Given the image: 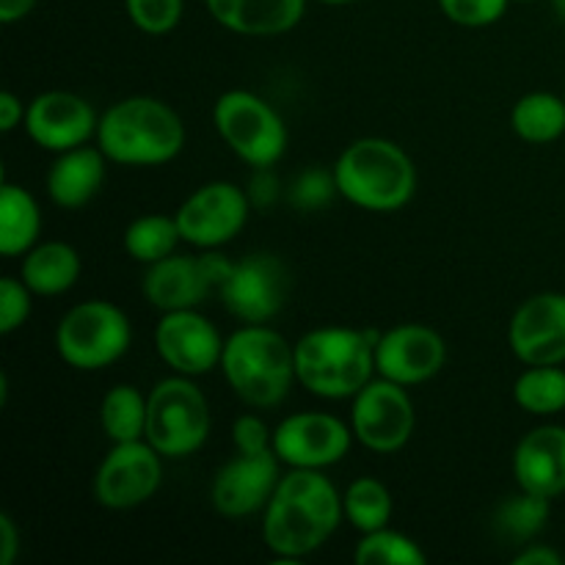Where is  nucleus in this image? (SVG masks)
Wrapping results in <instances>:
<instances>
[{
    "label": "nucleus",
    "mask_w": 565,
    "mask_h": 565,
    "mask_svg": "<svg viewBox=\"0 0 565 565\" xmlns=\"http://www.w3.org/2000/svg\"><path fill=\"white\" fill-rule=\"evenodd\" d=\"M353 561L359 565H425L428 555L406 533L381 527L359 539L356 550H353Z\"/></svg>",
    "instance_id": "31"
},
{
    "label": "nucleus",
    "mask_w": 565,
    "mask_h": 565,
    "mask_svg": "<svg viewBox=\"0 0 565 565\" xmlns=\"http://www.w3.org/2000/svg\"><path fill=\"white\" fill-rule=\"evenodd\" d=\"M441 14L461 28H489L505 17L511 0H436Z\"/></svg>",
    "instance_id": "34"
},
{
    "label": "nucleus",
    "mask_w": 565,
    "mask_h": 565,
    "mask_svg": "<svg viewBox=\"0 0 565 565\" xmlns=\"http://www.w3.org/2000/svg\"><path fill=\"white\" fill-rule=\"evenodd\" d=\"M204 6L224 31L252 39L290 33L307 14V0H204Z\"/></svg>",
    "instance_id": "21"
},
{
    "label": "nucleus",
    "mask_w": 565,
    "mask_h": 565,
    "mask_svg": "<svg viewBox=\"0 0 565 565\" xmlns=\"http://www.w3.org/2000/svg\"><path fill=\"white\" fill-rule=\"evenodd\" d=\"M511 3H533V0H511Z\"/></svg>",
    "instance_id": "43"
},
{
    "label": "nucleus",
    "mask_w": 565,
    "mask_h": 565,
    "mask_svg": "<svg viewBox=\"0 0 565 565\" xmlns=\"http://www.w3.org/2000/svg\"><path fill=\"white\" fill-rule=\"evenodd\" d=\"M182 243L180 224H177L174 215L166 213H149L138 215L136 221H130L121 235V246L130 259L141 265H154L160 259L177 254V246Z\"/></svg>",
    "instance_id": "27"
},
{
    "label": "nucleus",
    "mask_w": 565,
    "mask_h": 565,
    "mask_svg": "<svg viewBox=\"0 0 565 565\" xmlns=\"http://www.w3.org/2000/svg\"><path fill=\"white\" fill-rule=\"evenodd\" d=\"M20 555V530L9 513H0V565H14Z\"/></svg>",
    "instance_id": "37"
},
{
    "label": "nucleus",
    "mask_w": 565,
    "mask_h": 565,
    "mask_svg": "<svg viewBox=\"0 0 565 565\" xmlns=\"http://www.w3.org/2000/svg\"><path fill=\"white\" fill-rule=\"evenodd\" d=\"M166 458L147 439L116 441L94 475V500L105 511H132L158 494Z\"/></svg>",
    "instance_id": "12"
},
{
    "label": "nucleus",
    "mask_w": 565,
    "mask_h": 565,
    "mask_svg": "<svg viewBox=\"0 0 565 565\" xmlns=\"http://www.w3.org/2000/svg\"><path fill=\"white\" fill-rule=\"evenodd\" d=\"M381 331L320 326L296 340V379L320 401H353L375 379Z\"/></svg>",
    "instance_id": "3"
},
{
    "label": "nucleus",
    "mask_w": 565,
    "mask_h": 565,
    "mask_svg": "<svg viewBox=\"0 0 565 565\" xmlns=\"http://www.w3.org/2000/svg\"><path fill=\"white\" fill-rule=\"evenodd\" d=\"M447 342L425 323H397L375 342V373L403 386L428 384L445 370Z\"/></svg>",
    "instance_id": "17"
},
{
    "label": "nucleus",
    "mask_w": 565,
    "mask_h": 565,
    "mask_svg": "<svg viewBox=\"0 0 565 565\" xmlns=\"http://www.w3.org/2000/svg\"><path fill=\"white\" fill-rule=\"evenodd\" d=\"M513 403L533 417L565 412V370L561 364H530L513 384Z\"/></svg>",
    "instance_id": "28"
},
{
    "label": "nucleus",
    "mask_w": 565,
    "mask_h": 565,
    "mask_svg": "<svg viewBox=\"0 0 565 565\" xmlns=\"http://www.w3.org/2000/svg\"><path fill=\"white\" fill-rule=\"evenodd\" d=\"M39 0H0V22L3 25H14L22 22L33 9H36Z\"/></svg>",
    "instance_id": "40"
},
{
    "label": "nucleus",
    "mask_w": 565,
    "mask_h": 565,
    "mask_svg": "<svg viewBox=\"0 0 565 565\" xmlns=\"http://www.w3.org/2000/svg\"><path fill=\"white\" fill-rule=\"evenodd\" d=\"M230 268L232 259L218 254V248L202 254H171L160 263L147 265L141 292L149 307L160 315L199 309V303L210 296H218Z\"/></svg>",
    "instance_id": "9"
},
{
    "label": "nucleus",
    "mask_w": 565,
    "mask_h": 565,
    "mask_svg": "<svg viewBox=\"0 0 565 565\" xmlns=\"http://www.w3.org/2000/svg\"><path fill=\"white\" fill-rule=\"evenodd\" d=\"M552 516V500L539 494H530V491L519 489L516 497L502 502L497 508L494 524L500 530V535L516 541L519 546L535 541V535L546 527Z\"/></svg>",
    "instance_id": "30"
},
{
    "label": "nucleus",
    "mask_w": 565,
    "mask_h": 565,
    "mask_svg": "<svg viewBox=\"0 0 565 565\" xmlns=\"http://www.w3.org/2000/svg\"><path fill=\"white\" fill-rule=\"evenodd\" d=\"M218 298L241 323H270L290 298V270L274 254H248L232 263Z\"/></svg>",
    "instance_id": "14"
},
{
    "label": "nucleus",
    "mask_w": 565,
    "mask_h": 565,
    "mask_svg": "<svg viewBox=\"0 0 565 565\" xmlns=\"http://www.w3.org/2000/svg\"><path fill=\"white\" fill-rule=\"evenodd\" d=\"M342 511H345V522L359 535H364L373 533V530L390 527L395 500H392L390 489L381 480L364 475V478H356L342 491Z\"/></svg>",
    "instance_id": "29"
},
{
    "label": "nucleus",
    "mask_w": 565,
    "mask_h": 565,
    "mask_svg": "<svg viewBox=\"0 0 565 565\" xmlns=\"http://www.w3.org/2000/svg\"><path fill=\"white\" fill-rule=\"evenodd\" d=\"M149 395L132 384H116L99 401V428L110 445L147 439Z\"/></svg>",
    "instance_id": "25"
},
{
    "label": "nucleus",
    "mask_w": 565,
    "mask_h": 565,
    "mask_svg": "<svg viewBox=\"0 0 565 565\" xmlns=\"http://www.w3.org/2000/svg\"><path fill=\"white\" fill-rule=\"evenodd\" d=\"M345 522L342 494L318 469H287L263 511V544L274 563L315 555Z\"/></svg>",
    "instance_id": "1"
},
{
    "label": "nucleus",
    "mask_w": 565,
    "mask_h": 565,
    "mask_svg": "<svg viewBox=\"0 0 565 565\" xmlns=\"http://www.w3.org/2000/svg\"><path fill=\"white\" fill-rule=\"evenodd\" d=\"M213 417L196 381L171 373L149 392L147 441L163 458H188L210 439Z\"/></svg>",
    "instance_id": "8"
},
{
    "label": "nucleus",
    "mask_w": 565,
    "mask_h": 565,
    "mask_svg": "<svg viewBox=\"0 0 565 565\" xmlns=\"http://www.w3.org/2000/svg\"><path fill=\"white\" fill-rule=\"evenodd\" d=\"M281 480V461L274 450L235 452L210 483V505L224 519L263 513Z\"/></svg>",
    "instance_id": "16"
},
{
    "label": "nucleus",
    "mask_w": 565,
    "mask_h": 565,
    "mask_svg": "<svg viewBox=\"0 0 565 565\" xmlns=\"http://www.w3.org/2000/svg\"><path fill=\"white\" fill-rule=\"evenodd\" d=\"M337 193L367 213H397L417 193V166L401 143L364 136L348 143L334 160Z\"/></svg>",
    "instance_id": "5"
},
{
    "label": "nucleus",
    "mask_w": 565,
    "mask_h": 565,
    "mask_svg": "<svg viewBox=\"0 0 565 565\" xmlns=\"http://www.w3.org/2000/svg\"><path fill=\"white\" fill-rule=\"evenodd\" d=\"M334 193L337 185L331 171H307V174L296 182V188H292V202L303 210H315L320 207V204L329 202Z\"/></svg>",
    "instance_id": "36"
},
{
    "label": "nucleus",
    "mask_w": 565,
    "mask_h": 565,
    "mask_svg": "<svg viewBox=\"0 0 565 565\" xmlns=\"http://www.w3.org/2000/svg\"><path fill=\"white\" fill-rule=\"evenodd\" d=\"M221 375L241 403L254 412L281 406L296 379V342L268 323H241L224 342Z\"/></svg>",
    "instance_id": "4"
},
{
    "label": "nucleus",
    "mask_w": 565,
    "mask_h": 565,
    "mask_svg": "<svg viewBox=\"0 0 565 565\" xmlns=\"http://www.w3.org/2000/svg\"><path fill=\"white\" fill-rule=\"evenodd\" d=\"M42 235V207L25 185L3 180L0 185V254L22 257Z\"/></svg>",
    "instance_id": "24"
},
{
    "label": "nucleus",
    "mask_w": 565,
    "mask_h": 565,
    "mask_svg": "<svg viewBox=\"0 0 565 565\" xmlns=\"http://www.w3.org/2000/svg\"><path fill=\"white\" fill-rule=\"evenodd\" d=\"M22 127H25L28 138L39 149L58 154L94 141L97 138L99 114L81 94L53 88V92L36 94L28 103Z\"/></svg>",
    "instance_id": "18"
},
{
    "label": "nucleus",
    "mask_w": 565,
    "mask_h": 565,
    "mask_svg": "<svg viewBox=\"0 0 565 565\" xmlns=\"http://www.w3.org/2000/svg\"><path fill=\"white\" fill-rule=\"evenodd\" d=\"M224 337L199 309H177L160 315L154 326V351L177 375L202 379L221 367Z\"/></svg>",
    "instance_id": "15"
},
{
    "label": "nucleus",
    "mask_w": 565,
    "mask_h": 565,
    "mask_svg": "<svg viewBox=\"0 0 565 565\" xmlns=\"http://www.w3.org/2000/svg\"><path fill=\"white\" fill-rule=\"evenodd\" d=\"M83 274L81 254L64 241H39L22 254L20 279L33 296L55 298L70 292Z\"/></svg>",
    "instance_id": "23"
},
{
    "label": "nucleus",
    "mask_w": 565,
    "mask_h": 565,
    "mask_svg": "<svg viewBox=\"0 0 565 565\" xmlns=\"http://www.w3.org/2000/svg\"><path fill=\"white\" fill-rule=\"evenodd\" d=\"M320 3H326V6H351V3H359V0H320Z\"/></svg>",
    "instance_id": "42"
},
{
    "label": "nucleus",
    "mask_w": 565,
    "mask_h": 565,
    "mask_svg": "<svg viewBox=\"0 0 565 565\" xmlns=\"http://www.w3.org/2000/svg\"><path fill=\"white\" fill-rule=\"evenodd\" d=\"M513 478L522 491L557 500L565 494V428L539 425L513 450Z\"/></svg>",
    "instance_id": "20"
},
{
    "label": "nucleus",
    "mask_w": 565,
    "mask_h": 565,
    "mask_svg": "<svg viewBox=\"0 0 565 565\" xmlns=\"http://www.w3.org/2000/svg\"><path fill=\"white\" fill-rule=\"evenodd\" d=\"M232 445L235 452H268L274 450V428L259 414H241L232 423Z\"/></svg>",
    "instance_id": "35"
},
{
    "label": "nucleus",
    "mask_w": 565,
    "mask_h": 565,
    "mask_svg": "<svg viewBox=\"0 0 565 565\" xmlns=\"http://www.w3.org/2000/svg\"><path fill=\"white\" fill-rule=\"evenodd\" d=\"M55 353L81 373H97L119 362L132 345V323L125 309L105 298L81 301L61 315L55 326Z\"/></svg>",
    "instance_id": "6"
},
{
    "label": "nucleus",
    "mask_w": 565,
    "mask_h": 565,
    "mask_svg": "<svg viewBox=\"0 0 565 565\" xmlns=\"http://www.w3.org/2000/svg\"><path fill=\"white\" fill-rule=\"evenodd\" d=\"M125 11L141 33L166 36L182 22L185 0H125Z\"/></svg>",
    "instance_id": "32"
},
{
    "label": "nucleus",
    "mask_w": 565,
    "mask_h": 565,
    "mask_svg": "<svg viewBox=\"0 0 565 565\" xmlns=\"http://www.w3.org/2000/svg\"><path fill=\"white\" fill-rule=\"evenodd\" d=\"M213 127L232 154L252 169H274L290 141L279 110L248 88H230L215 99Z\"/></svg>",
    "instance_id": "7"
},
{
    "label": "nucleus",
    "mask_w": 565,
    "mask_h": 565,
    "mask_svg": "<svg viewBox=\"0 0 565 565\" xmlns=\"http://www.w3.org/2000/svg\"><path fill=\"white\" fill-rule=\"evenodd\" d=\"M511 127L527 143H555L565 136V97L552 92H530L511 108Z\"/></svg>",
    "instance_id": "26"
},
{
    "label": "nucleus",
    "mask_w": 565,
    "mask_h": 565,
    "mask_svg": "<svg viewBox=\"0 0 565 565\" xmlns=\"http://www.w3.org/2000/svg\"><path fill=\"white\" fill-rule=\"evenodd\" d=\"M28 105L14 92L0 94V132H14L25 121Z\"/></svg>",
    "instance_id": "38"
},
{
    "label": "nucleus",
    "mask_w": 565,
    "mask_h": 565,
    "mask_svg": "<svg viewBox=\"0 0 565 565\" xmlns=\"http://www.w3.org/2000/svg\"><path fill=\"white\" fill-rule=\"evenodd\" d=\"M252 199L248 191L226 180H213L188 193L177 207L182 243L199 252H215L235 241L248 224Z\"/></svg>",
    "instance_id": "10"
},
{
    "label": "nucleus",
    "mask_w": 565,
    "mask_h": 565,
    "mask_svg": "<svg viewBox=\"0 0 565 565\" xmlns=\"http://www.w3.org/2000/svg\"><path fill=\"white\" fill-rule=\"evenodd\" d=\"M108 163L103 149L97 143H83V147L66 149L55 154L53 166L47 171V196L61 210H81L103 188Z\"/></svg>",
    "instance_id": "22"
},
{
    "label": "nucleus",
    "mask_w": 565,
    "mask_h": 565,
    "mask_svg": "<svg viewBox=\"0 0 565 565\" xmlns=\"http://www.w3.org/2000/svg\"><path fill=\"white\" fill-rule=\"evenodd\" d=\"M563 555L546 544H524L522 552L513 555V565H563Z\"/></svg>",
    "instance_id": "39"
},
{
    "label": "nucleus",
    "mask_w": 565,
    "mask_h": 565,
    "mask_svg": "<svg viewBox=\"0 0 565 565\" xmlns=\"http://www.w3.org/2000/svg\"><path fill=\"white\" fill-rule=\"evenodd\" d=\"M563 97H565V92H563Z\"/></svg>",
    "instance_id": "44"
},
{
    "label": "nucleus",
    "mask_w": 565,
    "mask_h": 565,
    "mask_svg": "<svg viewBox=\"0 0 565 565\" xmlns=\"http://www.w3.org/2000/svg\"><path fill=\"white\" fill-rule=\"evenodd\" d=\"M33 309V292L20 276L0 279V334L9 337L28 323Z\"/></svg>",
    "instance_id": "33"
},
{
    "label": "nucleus",
    "mask_w": 565,
    "mask_h": 565,
    "mask_svg": "<svg viewBox=\"0 0 565 565\" xmlns=\"http://www.w3.org/2000/svg\"><path fill=\"white\" fill-rule=\"evenodd\" d=\"M513 356L530 364L565 362V292H535L519 303L508 323Z\"/></svg>",
    "instance_id": "19"
},
{
    "label": "nucleus",
    "mask_w": 565,
    "mask_h": 565,
    "mask_svg": "<svg viewBox=\"0 0 565 565\" xmlns=\"http://www.w3.org/2000/svg\"><path fill=\"white\" fill-rule=\"evenodd\" d=\"M552 6H555L557 17H561V20H565V0H552Z\"/></svg>",
    "instance_id": "41"
},
{
    "label": "nucleus",
    "mask_w": 565,
    "mask_h": 565,
    "mask_svg": "<svg viewBox=\"0 0 565 565\" xmlns=\"http://www.w3.org/2000/svg\"><path fill=\"white\" fill-rule=\"evenodd\" d=\"M351 423L326 412L287 414L274 428V452L287 469H318L326 472L345 461L353 445Z\"/></svg>",
    "instance_id": "13"
},
{
    "label": "nucleus",
    "mask_w": 565,
    "mask_h": 565,
    "mask_svg": "<svg viewBox=\"0 0 565 565\" xmlns=\"http://www.w3.org/2000/svg\"><path fill=\"white\" fill-rule=\"evenodd\" d=\"M351 428L364 450L379 456L403 450L417 428V408L408 386L375 375L351 401Z\"/></svg>",
    "instance_id": "11"
},
{
    "label": "nucleus",
    "mask_w": 565,
    "mask_h": 565,
    "mask_svg": "<svg viewBox=\"0 0 565 565\" xmlns=\"http://www.w3.org/2000/svg\"><path fill=\"white\" fill-rule=\"evenodd\" d=\"M97 147L116 166L158 169L185 149V125L169 103L149 94H132L99 114Z\"/></svg>",
    "instance_id": "2"
}]
</instances>
